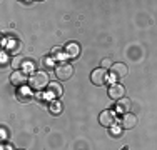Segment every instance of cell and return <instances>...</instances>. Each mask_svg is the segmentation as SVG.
I'll return each instance as SVG.
<instances>
[{
    "mask_svg": "<svg viewBox=\"0 0 157 150\" xmlns=\"http://www.w3.org/2000/svg\"><path fill=\"white\" fill-rule=\"evenodd\" d=\"M112 65H114V63H112V60H110V58H104V60H102V69H105V70L109 69V70H110V67H112Z\"/></svg>",
    "mask_w": 157,
    "mask_h": 150,
    "instance_id": "ac0fdd59",
    "label": "cell"
},
{
    "mask_svg": "<svg viewBox=\"0 0 157 150\" xmlns=\"http://www.w3.org/2000/svg\"><path fill=\"white\" fill-rule=\"evenodd\" d=\"M90 80L94 85H104L107 80V70L102 69V67H100V69H95L94 72L90 73Z\"/></svg>",
    "mask_w": 157,
    "mask_h": 150,
    "instance_id": "3957f363",
    "label": "cell"
},
{
    "mask_svg": "<svg viewBox=\"0 0 157 150\" xmlns=\"http://www.w3.org/2000/svg\"><path fill=\"white\" fill-rule=\"evenodd\" d=\"M127 70H129L127 65L122 63V62H117V63H114V65L110 67V73H112L114 78H124L127 75Z\"/></svg>",
    "mask_w": 157,
    "mask_h": 150,
    "instance_id": "52a82bcc",
    "label": "cell"
},
{
    "mask_svg": "<svg viewBox=\"0 0 157 150\" xmlns=\"http://www.w3.org/2000/svg\"><path fill=\"white\" fill-rule=\"evenodd\" d=\"M65 52L69 55V58H77L78 54H80V45L77 42H69L65 45Z\"/></svg>",
    "mask_w": 157,
    "mask_h": 150,
    "instance_id": "8fae6325",
    "label": "cell"
},
{
    "mask_svg": "<svg viewBox=\"0 0 157 150\" xmlns=\"http://www.w3.org/2000/svg\"><path fill=\"white\" fill-rule=\"evenodd\" d=\"M124 95H125L124 85H121V84H112L110 87H109V97H110V99L121 100V99H124Z\"/></svg>",
    "mask_w": 157,
    "mask_h": 150,
    "instance_id": "8992f818",
    "label": "cell"
},
{
    "mask_svg": "<svg viewBox=\"0 0 157 150\" xmlns=\"http://www.w3.org/2000/svg\"><path fill=\"white\" fill-rule=\"evenodd\" d=\"M7 138V130H5V127H2V140H5Z\"/></svg>",
    "mask_w": 157,
    "mask_h": 150,
    "instance_id": "d6986e66",
    "label": "cell"
},
{
    "mask_svg": "<svg viewBox=\"0 0 157 150\" xmlns=\"http://www.w3.org/2000/svg\"><path fill=\"white\" fill-rule=\"evenodd\" d=\"M24 63H25V58L24 57H15V58H13V62H12V67L15 70H18L20 67H24Z\"/></svg>",
    "mask_w": 157,
    "mask_h": 150,
    "instance_id": "2e32d148",
    "label": "cell"
},
{
    "mask_svg": "<svg viewBox=\"0 0 157 150\" xmlns=\"http://www.w3.org/2000/svg\"><path fill=\"white\" fill-rule=\"evenodd\" d=\"M42 67L44 69H52V67H54V58L52 57H44L42 58Z\"/></svg>",
    "mask_w": 157,
    "mask_h": 150,
    "instance_id": "e0dca14e",
    "label": "cell"
},
{
    "mask_svg": "<svg viewBox=\"0 0 157 150\" xmlns=\"http://www.w3.org/2000/svg\"><path fill=\"white\" fill-rule=\"evenodd\" d=\"M2 150H13L12 145H2Z\"/></svg>",
    "mask_w": 157,
    "mask_h": 150,
    "instance_id": "44dd1931",
    "label": "cell"
},
{
    "mask_svg": "<svg viewBox=\"0 0 157 150\" xmlns=\"http://www.w3.org/2000/svg\"><path fill=\"white\" fill-rule=\"evenodd\" d=\"M17 99L20 102H29L32 99V92H30V87H22L17 90Z\"/></svg>",
    "mask_w": 157,
    "mask_h": 150,
    "instance_id": "5bb4252c",
    "label": "cell"
},
{
    "mask_svg": "<svg viewBox=\"0 0 157 150\" xmlns=\"http://www.w3.org/2000/svg\"><path fill=\"white\" fill-rule=\"evenodd\" d=\"M112 133H114V135H119V133H121V129H119V127H115V129H112Z\"/></svg>",
    "mask_w": 157,
    "mask_h": 150,
    "instance_id": "ffe728a7",
    "label": "cell"
},
{
    "mask_svg": "<svg viewBox=\"0 0 157 150\" xmlns=\"http://www.w3.org/2000/svg\"><path fill=\"white\" fill-rule=\"evenodd\" d=\"M99 123L104 127H112L115 123V112L114 110H104L99 115Z\"/></svg>",
    "mask_w": 157,
    "mask_h": 150,
    "instance_id": "5b68a950",
    "label": "cell"
},
{
    "mask_svg": "<svg viewBox=\"0 0 157 150\" xmlns=\"http://www.w3.org/2000/svg\"><path fill=\"white\" fill-rule=\"evenodd\" d=\"M122 129H127V130H130V129H134V127L137 125V117L134 114H124V117H122Z\"/></svg>",
    "mask_w": 157,
    "mask_h": 150,
    "instance_id": "30bf717a",
    "label": "cell"
},
{
    "mask_svg": "<svg viewBox=\"0 0 157 150\" xmlns=\"http://www.w3.org/2000/svg\"><path fill=\"white\" fill-rule=\"evenodd\" d=\"M48 84H50L48 75H47V72H42V70H37V72H33L29 77V87L32 90H37V92H40V90L48 87Z\"/></svg>",
    "mask_w": 157,
    "mask_h": 150,
    "instance_id": "6da1fadb",
    "label": "cell"
},
{
    "mask_svg": "<svg viewBox=\"0 0 157 150\" xmlns=\"http://www.w3.org/2000/svg\"><path fill=\"white\" fill-rule=\"evenodd\" d=\"M54 60H59L60 63H63V60L65 58H69V55H67V52L63 50V48H60V47H54L52 48V55H50Z\"/></svg>",
    "mask_w": 157,
    "mask_h": 150,
    "instance_id": "4fadbf2b",
    "label": "cell"
},
{
    "mask_svg": "<svg viewBox=\"0 0 157 150\" xmlns=\"http://www.w3.org/2000/svg\"><path fill=\"white\" fill-rule=\"evenodd\" d=\"M3 47L7 48V52H9V54L17 55L18 52H20L22 45H20V42H18V40H15V39H9V40H3Z\"/></svg>",
    "mask_w": 157,
    "mask_h": 150,
    "instance_id": "9c48e42d",
    "label": "cell"
},
{
    "mask_svg": "<svg viewBox=\"0 0 157 150\" xmlns=\"http://www.w3.org/2000/svg\"><path fill=\"white\" fill-rule=\"evenodd\" d=\"M55 75H57L59 80H69L70 77L74 75V67L69 65V63H59L55 67Z\"/></svg>",
    "mask_w": 157,
    "mask_h": 150,
    "instance_id": "7a4b0ae2",
    "label": "cell"
},
{
    "mask_svg": "<svg viewBox=\"0 0 157 150\" xmlns=\"http://www.w3.org/2000/svg\"><path fill=\"white\" fill-rule=\"evenodd\" d=\"M47 88L48 90H47L45 97H47V99H52V100H55L57 97H60L63 93V88H62V85L59 84V82H50Z\"/></svg>",
    "mask_w": 157,
    "mask_h": 150,
    "instance_id": "277c9868",
    "label": "cell"
},
{
    "mask_svg": "<svg viewBox=\"0 0 157 150\" xmlns=\"http://www.w3.org/2000/svg\"><path fill=\"white\" fill-rule=\"evenodd\" d=\"M62 108H63V105L60 100H50V103H48V110H50V114H54V115H59L62 112Z\"/></svg>",
    "mask_w": 157,
    "mask_h": 150,
    "instance_id": "9a60e30c",
    "label": "cell"
},
{
    "mask_svg": "<svg viewBox=\"0 0 157 150\" xmlns=\"http://www.w3.org/2000/svg\"><path fill=\"white\" fill-rule=\"evenodd\" d=\"M115 110L119 112V114H129V110H130V100L129 99H121V100H117V105H115Z\"/></svg>",
    "mask_w": 157,
    "mask_h": 150,
    "instance_id": "7c38bea8",
    "label": "cell"
},
{
    "mask_svg": "<svg viewBox=\"0 0 157 150\" xmlns=\"http://www.w3.org/2000/svg\"><path fill=\"white\" fill-rule=\"evenodd\" d=\"M10 82H12L13 85H17V87H20V85L24 84H29V78L25 72H22V70H13L12 73H10Z\"/></svg>",
    "mask_w": 157,
    "mask_h": 150,
    "instance_id": "ba28073f",
    "label": "cell"
}]
</instances>
